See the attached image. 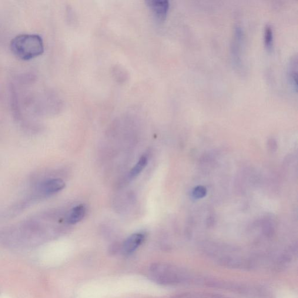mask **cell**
I'll use <instances>...</instances> for the list:
<instances>
[{
  "label": "cell",
  "instance_id": "cell-1",
  "mask_svg": "<svg viewBox=\"0 0 298 298\" xmlns=\"http://www.w3.org/2000/svg\"><path fill=\"white\" fill-rule=\"evenodd\" d=\"M11 52L19 59L29 61L41 56L45 51L44 43L38 35L16 36L10 43Z\"/></svg>",
  "mask_w": 298,
  "mask_h": 298
},
{
  "label": "cell",
  "instance_id": "cell-2",
  "mask_svg": "<svg viewBox=\"0 0 298 298\" xmlns=\"http://www.w3.org/2000/svg\"><path fill=\"white\" fill-rule=\"evenodd\" d=\"M149 274L154 282L163 286H175L186 280L178 268L163 263H155L150 266Z\"/></svg>",
  "mask_w": 298,
  "mask_h": 298
},
{
  "label": "cell",
  "instance_id": "cell-9",
  "mask_svg": "<svg viewBox=\"0 0 298 298\" xmlns=\"http://www.w3.org/2000/svg\"><path fill=\"white\" fill-rule=\"evenodd\" d=\"M264 42L268 49L272 48L273 44V31L272 25L267 24L264 30Z\"/></svg>",
  "mask_w": 298,
  "mask_h": 298
},
{
  "label": "cell",
  "instance_id": "cell-8",
  "mask_svg": "<svg viewBox=\"0 0 298 298\" xmlns=\"http://www.w3.org/2000/svg\"><path fill=\"white\" fill-rule=\"evenodd\" d=\"M297 69L298 62L296 57V59H294L291 63L289 72V80L291 85L294 89H296V91L297 90Z\"/></svg>",
  "mask_w": 298,
  "mask_h": 298
},
{
  "label": "cell",
  "instance_id": "cell-5",
  "mask_svg": "<svg viewBox=\"0 0 298 298\" xmlns=\"http://www.w3.org/2000/svg\"><path fill=\"white\" fill-rule=\"evenodd\" d=\"M147 4L157 17L160 19L166 18L167 12L169 11L170 3L167 0H149L147 1Z\"/></svg>",
  "mask_w": 298,
  "mask_h": 298
},
{
  "label": "cell",
  "instance_id": "cell-10",
  "mask_svg": "<svg viewBox=\"0 0 298 298\" xmlns=\"http://www.w3.org/2000/svg\"><path fill=\"white\" fill-rule=\"evenodd\" d=\"M205 190L202 188V187H199L198 188H196L194 192V195L197 197H202L205 195Z\"/></svg>",
  "mask_w": 298,
  "mask_h": 298
},
{
  "label": "cell",
  "instance_id": "cell-6",
  "mask_svg": "<svg viewBox=\"0 0 298 298\" xmlns=\"http://www.w3.org/2000/svg\"><path fill=\"white\" fill-rule=\"evenodd\" d=\"M86 208L84 205H79L73 207L66 217V222L73 225L82 221L85 216Z\"/></svg>",
  "mask_w": 298,
  "mask_h": 298
},
{
  "label": "cell",
  "instance_id": "cell-7",
  "mask_svg": "<svg viewBox=\"0 0 298 298\" xmlns=\"http://www.w3.org/2000/svg\"><path fill=\"white\" fill-rule=\"evenodd\" d=\"M147 165V157L144 156L140 157L138 162L137 163L136 165L130 171L129 177L130 178H135V177L138 176L139 174L141 173L142 171L145 169Z\"/></svg>",
  "mask_w": 298,
  "mask_h": 298
},
{
  "label": "cell",
  "instance_id": "cell-3",
  "mask_svg": "<svg viewBox=\"0 0 298 298\" xmlns=\"http://www.w3.org/2000/svg\"><path fill=\"white\" fill-rule=\"evenodd\" d=\"M145 239L143 233H135L130 236L123 242L121 246V252L125 256H129L142 245Z\"/></svg>",
  "mask_w": 298,
  "mask_h": 298
},
{
  "label": "cell",
  "instance_id": "cell-4",
  "mask_svg": "<svg viewBox=\"0 0 298 298\" xmlns=\"http://www.w3.org/2000/svg\"><path fill=\"white\" fill-rule=\"evenodd\" d=\"M65 186L64 181L61 179H55L46 180L40 186V191L43 195H50L58 193Z\"/></svg>",
  "mask_w": 298,
  "mask_h": 298
}]
</instances>
